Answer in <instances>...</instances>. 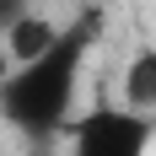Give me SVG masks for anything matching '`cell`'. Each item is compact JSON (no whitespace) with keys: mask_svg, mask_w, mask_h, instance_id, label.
Segmentation results:
<instances>
[{"mask_svg":"<svg viewBox=\"0 0 156 156\" xmlns=\"http://www.w3.org/2000/svg\"><path fill=\"white\" fill-rule=\"evenodd\" d=\"M97 22L92 11L65 22L54 48H43L38 59L11 65V76L0 81V119L5 129H16L22 140H59L76 124V102H81V81H86V59L97 48Z\"/></svg>","mask_w":156,"mask_h":156,"instance_id":"cell-1","label":"cell"},{"mask_svg":"<svg viewBox=\"0 0 156 156\" xmlns=\"http://www.w3.org/2000/svg\"><path fill=\"white\" fill-rule=\"evenodd\" d=\"M70 156H151L156 145V113H135L124 102H92L65 129Z\"/></svg>","mask_w":156,"mask_h":156,"instance_id":"cell-2","label":"cell"},{"mask_svg":"<svg viewBox=\"0 0 156 156\" xmlns=\"http://www.w3.org/2000/svg\"><path fill=\"white\" fill-rule=\"evenodd\" d=\"M59 27L65 22H48V16H38V11H22V16H11V22L0 27V43H5L11 65H27V59H38L43 48H54Z\"/></svg>","mask_w":156,"mask_h":156,"instance_id":"cell-3","label":"cell"},{"mask_svg":"<svg viewBox=\"0 0 156 156\" xmlns=\"http://www.w3.org/2000/svg\"><path fill=\"white\" fill-rule=\"evenodd\" d=\"M119 102L135 113H156V43H140L124 59V76H119Z\"/></svg>","mask_w":156,"mask_h":156,"instance_id":"cell-4","label":"cell"},{"mask_svg":"<svg viewBox=\"0 0 156 156\" xmlns=\"http://www.w3.org/2000/svg\"><path fill=\"white\" fill-rule=\"evenodd\" d=\"M11 16H22V0H0V27H5Z\"/></svg>","mask_w":156,"mask_h":156,"instance_id":"cell-5","label":"cell"},{"mask_svg":"<svg viewBox=\"0 0 156 156\" xmlns=\"http://www.w3.org/2000/svg\"><path fill=\"white\" fill-rule=\"evenodd\" d=\"M11 76V54H5V43H0V81Z\"/></svg>","mask_w":156,"mask_h":156,"instance_id":"cell-6","label":"cell"}]
</instances>
